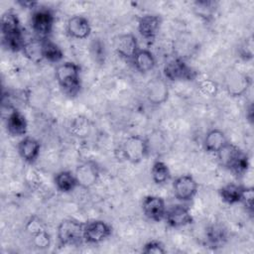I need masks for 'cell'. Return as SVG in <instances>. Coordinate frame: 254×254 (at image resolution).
I'll list each match as a JSON object with an SVG mask.
<instances>
[{"label":"cell","instance_id":"5bb4252c","mask_svg":"<svg viewBox=\"0 0 254 254\" xmlns=\"http://www.w3.org/2000/svg\"><path fill=\"white\" fill-rule=\"evenodd\" d=\"M147 99L153 105H161L168 100L169 87L165 79L155 77L147 84Z\"/></svg>","mask_w":254,"mask_h":254},{"label":"cell","instance_id":"30bf717a","mask_svg":"<svg viewBox=\"0 0 254 254\" xmlns=\"http://www.w3.org/2000/svg\"><path fill=\"white\" fill-rule=\"evenodd\" d=\"M55 23V16L49 9H39L35 11L31 18L33 31L41 38L47 39L52 33Z\"/></svg>","mask_w":254,"mask_h":254},{"label":"cell","instance_id":"484cf974","mask_svg":"<svg viewBox=\"0 0 254 254\" xmlns=\"http://www.w3.org/2000/svg\"><path fill=\"white\" fill-rule=\"evenodd\" d=\"M151 177L155 184L162 185L171 179V172L164 162L156 161L151 168Z\"/></svg>","mask_w":254,"mask_h":254},{"label":"cell","instance_id":"7402d4cb","mask_svg":"<svg viewBox=\"0 0 254 254\" xmlns=\"http://www.w3.org/2000/svg\"><path fill=\"white\" fill-rule=\"evenodd\" d=\"M43 40L44 39L38 38L26 42L22 49L24 56L34 63H40L45 60L43 53Z\"/></svg>","mask_w":254,"mask_h":254},{"label":"cell","instance_id":"ac0fdd59","mask_svg":"<svg viewBox=\"0 0 254 254\" xmlns=\"http://www.w3.org/2000/svg\"><path fill=\"white\" fill-rule=\"evenodd\" d=\"M162 20L160 16L151 14L144 15L139 19L138 31L143 38L151 40L154 39L157 33L159 32Z\"/></svg>","mask_w":254,"mask_h":254},{"label":"cell","instance_id":"f1b7e54d","mask_svg":"<svg viewBox=\"0 0 254 254\" xmlns=\"http://www.w3.org/2000/svg\"><path fill=\"white\" fill-rule=\"evenodd\" d=\"M225 231L222 230L221 227L213 225L207 231V239L209 243L216 246L218 244H222L223 240H225Z\"/></svg>","mask_w":254,"mask_h":254},{"label":"cell","instance_id":"7c38bea8","mask_svg":"<svg viewBox=\"0 0 254 254\" xmlns=\"http://www.w3.org/2000/svg\"><path fill=\"white\" fill-rule=\"evenodd\" d=\"M142 210L148 219L159 222L165 218L167 207L163 197L147 195L142 201Z\"/></svg>","mask_w":254,"mask_h":254},{"label":"cell","instance_id":"cb8c5ba5","mask_svg":"<svg viewBox=\"0 0 254 254\" xmlns=\"http://www.w3.org/2000/svg\"><path fill=\"white\" fill-rule=\"evenodd\" d=\"M244 187L236 184H227L219 190L221 199L227 204H235L240 202Z\"/></svg>","mask_w":254,"mask_h":254},{"label":"cell","instance_id":"ffe728a7","mask_svg":"<svg viewBox=\"0 0 254 254\" xmlns=\"http://www.w3.org/2000/svg\"><path fill=\"white\" fill-rule=\"evenodd\" d=\"M132 62L135 68L142 73L151 71L156 65V60L153 53L147 49H139L132 59Z\"/></svg>","mask_w":254,"mask_h":254},{"label":"cell","instance_id":"6da1fadb","mask_svg":"<svg viewBox=\"0 0 254 254\" xmlns=\"http://www.w3.org/2000/svg\"><path fill=\"white\" fill-rule=\"evenodd\" d=\"M1 32L3 44L8 50L12 52L22 51L26 42L23 38L22 28L17 14L12 11H7L3 14L1 18Z\"/></svg>","mask_w":254,"mask_h":254},{"label":"cell","instance_id":"2e32d148","mask_svg":"<svg viewBox=\"0 0 254 254\" xmlns=\"http://www.w3.org/2000/svg\"><path fill=\"white\" fill-rule=\"evenodd\" d=\"M67 34L77 40L86 39L91 32V26L87 18L79 15L70 17L66 23Z\"/></svg>","mask_w":254,"mask_h":254},{"label":"cell","instance_id":"d6986e66","mask_svg":"<svg viewBox=\"0 0 254 254\" xmlns=\"http://www.w3.org/2000/svg\"><path fill=\"white\" fill-rule=\"evenodd\" d=\"M6 128L12 136H24L28 130L27 119L19 110L12 109L6 119Z\"/></svg>","mask_w":254,"mask_h":254},{"label":"cell","instance_id":"1f68e13d","mask_svg":"<svg viewBox=\"0 0 254 254\" xmlns=\"http://www.w3.org/2000/svg\"><path fill=\"white\" fill-rule=\"evenodd\" d=\"M253 198H254L253 189L252 188H244L240 202H242L244 204L245 208L250 213H253Z\"/></svg>","mask_w":254,"mask_h":254},{"label":"cell","instance_id":"5b68a950","mask_svg":"<svg viewBox=\"0 0 254 254\" xmlns=\"http://www.w3.org/2000/svg\"><path fill=\"white\" fill-rule=\"evenodd\" d=\"M149 152V142L140 135L129 136L123 143V157L131 164L141 163Z\"/></svg>","mask_w":254,"mask_h":254},{"label":"cell","instance_id":"e0dca14e","mask_svg":"<svg viewBox=\"0 0 254 254\" xmlns=\"http://www.w3.org/2000/svg\"><path fill=\"white\" fill-rule=\"evenodd\" d=\"M41 145L39 141L33 137L26 136L20 140L18 144V153L20 157L27 163H34L40 154Z\"/></svg>","mask_w":254,"mask_h":254},{"label":"cell","instance_id":"7a4b0ae2","mask_svg":"<svg viewBox=\"0 0 254 254\" xmlns=\"http://www.w3.org/2000/svg\"><path fill=\"white\" fill-rule=\"evenodd\" d=\"M216 154L220 165L236 175L244 174L249 167L247 155L232 143L227 142Z\"/></svg>","mask_w":254,"mask_h":254},{"label":"cell","instance_id":"277c9868","mask_svg":"<svg viewBox=\"0 0 254 254\" xmlns=\"http://www.w3.org/2000/svg\"><path fill=\"white\" fill-rule=\"evenodd\" d=\"M83 226L84 223L66 218L60 222L57 230L58 239L63 246H76L84 241L83 239Z\"/></svg>","mask_w":254,"mask_h":254},{"label":"cell","instance_id":"f546056e","mask_svg":"<svg viewBox=\"0 0 254 254\" xmlns=\"http://www.w3.org/2000/svg\"><path fill=\"white\" fill-rule=\"evenodd\" d=\"M142 252L145 254H164L166 253V249L162 242L158 240H151L144 245Z\"/></svg>","mask_w":254,"mask_h":254},{"label":"cell","instance_id":"4dcf8cb0","mask_svg":"<svg viewBox=\"0 0 254 254\" xmlns=\"http://www.w3.org/2000/svg\"><path fill=\"white\" fill-rule=\"evenodd\" d=\"M239 55L245 61L251 60L253 58V40H252V37L245 39V41L240 45Z\"/></svg>","mask_w":254,"mask_h":254},{"label":"cell","instance_id":"4316f807","mask_svg":"<svg viewBox=\"0 0 254 254\" xmlns=\"http://www.w3.org/2000/svg\"><path fill=\"white\" fill-rule=\"evenodd\" d=\"M215 10H216V6H215V2L213 1L201 0V1L194 2V5H193V11L196 14V16L205 21H209L212 19L213 15L215 14Z\"/></svg>","mask_w":254,"mask_h":254},{"label":"cell","instance_id":"8992f818","mask_svg":"<svg viewBox=\"0 0 254 254\" xmlns=\"http://www.w3.org/2000/svg\"><path fill=\"white\" fill-rule=\"evenodd\" d=\"M224 85L231 96H241L247 91L250 85V78L241 70L230 68L225 73Z\"/></svg>","mask_w":254,"mask_h":254},{"label":"cell","instance_id":"83f0119b","mask_svg":"<svg viewBox=\"0 0 254 254\" xmlns=\"http://www.w3.org/2000/svg\"><path fill=\"white\" fill-rule=\"evenodd\" d=\"M30 234L32 235L33 244L35 245V247L40 248V249H46L50 246L51 238H50L49 233L46 231L45 227L37 229Z\"/></svg>","mask_w":254,"mask_h":254},{"label":"cell","instance_id":"ba28073f","mask_svg":"<svg viewBox=\"0 0 254 254\" xmlns=\"http://www.w3.org/2000/svg\"><path fill=\"white\" fill-rule=\"evenodd\" d=\"M77 186L82 189H90L93 187L99 178V166L92 160H87L79 164L74 173Z\"/></svg>","mask_w":254,"mask_h":254},{"label":"cell","instance_id":"52a82bcc","mask_svg":"<svg viewBox=\"0 0 254 254\" xmlns=\"http://www.w3.org/2000/svg\"><path fill=\"white\" fill-rule=\"evenodd\" d=\"M111 227L103 220H90L84 223L83 239L89 244H98L111 235Z\"/></svg>","mask_w":254,"mask_h":254},{"label":"cell","instance_id":"9a60e30c","mask_svg":"<svg viewBox=\"0 0 254 254\" xmlns=\"http://www.w3.org/2000/svg\"><path fill=\"white\" fill-rule=\"evenodd\" d=\"M114 49L121 58L132 61L135 54L139 51L137 38L131 33L119 35L115 38Z\"/></svg>","mask_w":254,"mask_h":254},{"label":"cell","instance_id":"8fae6325","mask_svg":"<svg viewBox=\"0 0 254 254\" xmlns=\"http://www.w3.org/2000/svg\"><path fill=\"white\" fill-rule=\"evenodd\" d=\"M174 194L181 201H189L193 198L198 190V185L191 175H182L173 184Z\"/></svg>","mask_w":254,"mask_h":254},{"label":"cell","instance_id":"4fadbf2b","mask_svg":"<svg viewBox=\"0 0 254 254\" xmlns=\"http://www.w3.org/2000/svg\"><path fill=\"white\" fill-rule=\"evenodd\" d=\"M165 219L167 224L173 228L183 227L193 221L190 208L183 204H175L170 208H167Z\"/></svg>","mask_w":254,"mask_h":254},{"label":"cell","instance_id":"9c48e42d","mask_svg":"<svg viewBox=\"0 0 254 254\" xmlns=\"http://www.w3.org/2000/svg\"><path fill=\"white\" fill-rule=\"evenodd\" d=\"M163 71L165 77L172 81L192 80L196 75V72L181 59H174L168 62L164 65Z\"/></svg>","mask_w":254,"mask_h":254},{"label":"cell","instance_id":"d4e9b609","mask_svg":"<svg viewBox=\"0 0 254 254\" xmlns=\"http://www.w3.org/2000/svg\"><path fill=\"white\" fill-rule=\"evenodd\" d=\"M43 53L44 59L51 63H60L64 59L63 50L48 38L43 40Z\"/></svg>","mask_w":254,"mask_h":254},{"label":"cell","instance_id":"44dd1931","mask_svg":"<svg viewBox=\"0 0 254 254\" xmlns=\"http://www.w3.org/2000/svg\"><path fill=\"white\" fill-rule=\"evenodd\" d=\"M227 143L224 132L220 129L214 128L209 130L203 140L204 149L209 153H217Z\"/></svg>","mask_w":254,"mask_h":254},{"label":"cell","instance_id":"3957f363","mask_svg":"<svg viewBox=\"0 0 254 254\" xmlns=\"http://www.w3.org/2000/svg\"><path fill=\"white\" fill-rule=\"evenodd\" d=\"M80 67L72 62L61 64L56 68V79L64 93L73 96L80 89Z\"/></svg>","mask_w":254,"mask_h":254},{"label":"cell","instance_id":"603a6c76","mask_svg":"<svg viewBox=\"0 0 254 254\" xmlns=\"http://www.w3.org/2000/svg\"><path fill=\"white\" fill-rule=\"evenodd\" d=\"M54 182L56 188L62 192H70L77 187L75 176L69 171H62L56 174Z\"/></svg>","mask_w":254,"mask_h":254}]
</instances>
